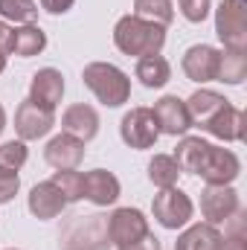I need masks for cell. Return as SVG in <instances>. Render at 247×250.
<instances>
[{"label": "cell", "instance_id": "30bf717a", "mask_svg": "<svg viewBox=\"0 0 247 250\" xmlns=\"http://www.w3.org/2000/svg\"><path fill=\"white\" fill-rule=\"evenodd\" d=\"M53 125H56V114L35 105L32 99L21 102L15 111V131L21 140H41L53 131Z\"/></svg>", "mask_w": 247, "mask_h": 250}, {"label": "cell", "instance_id": "8fae6325", "mask_svg": "<svg viewBox=\"0 0 247 250\" xmlns=\"http://www.w3.org/2000/svg\"><path fill=\"white\" fill-rule=\"evenodd\" d=\"M218 64H221V50H215L209 44H195L184 56V73L198 84L215 82L218 79Z\"/></svg>", "mask_w": 247, "mask_h": 250}, {"label": "cell", "instance_id": "4fadbf2b", "mask_svg": "<svg viewBox=\"0 0 247 250\" xmlns=\"http://www.w3.org/2000/svg\"><path fill=\"white\" fill-rule=\"evenodd\" d=\"M64 96V76L53 67H44L32 76V84H29V99L47 111H56V105L62 102Z\"/></svg>", "mask_w": 247, "mask_h": 250}, {"label": "cell", "instance_id": "7a4b0ae2", "mask_svg": "<svg viewBox=\"0 0 247 250\" xmlns=\"http://www.w3.org/2000/svg\"><path fill=\"white\" fill-rule=\"evenodd\" d=\"M82 79L93 90V96L102 105H108V108H120L131 96V79L125 76L120 67H114V64H108V62L87 64L84 73H82Z\"/></svg>", "mask_w": 247, "mask_h": 250}, {"label": "cell", "instance_id": "cb8c5ba5", "mask_svg": "<svg viewBox=\"0 0 247 250\" xmlns=\"http://www.w3.org/2000/svg\"><path fill=\"white\" fill-rule=\"evenodd\" d=\"M134 15L160 26H169L175 18V6L172 0H134Z\"/></svg>", "mask_w": 247, "mask_h": 250}, {"label": "cell", "instance_id": "9a60e30c", "mask_svg": "<svg viewBox=\"0 0 247 250\" xmlns=\"http://www.w3.org/2000/svg\"><path fill=\"white\" fill-rule=\"evenodd\" d=\"M64 207H67V201H64V195L59 192V187L53 181H44V184L32 187V192H29V212L41 221H50V218L62 215Z\"/></svg>", "mask_w": 247, "mask_h": 250}, {"label": "cell", "instance_id": "ac0fdd59", "mask_svg": "<svg viewBox=\"0 0 247 250\" xmlns=\"http://www.w3.org/2000/svg\"><path fill=\"white\" fill-rule=\"evenodd\" d=\"M84 198L96 207H108L120 198V181L105 169H93L84 175Z\"/></svg>", "mask_w": 247, "mask_h": 250}, {"label": "cell", "instance_id": "4dcf8cb0", "mask_svg": "<svg viewBox=\"0 0 247 250\" xmlns=\"http://www.w3.org/2000/svg\"><path fill=\"white\" fill-rule=\"evenodd\" d=\"M18 189H21V178H18V172L0 166V204L12 201V198L18 195Z\"/></svg>", "mask_w": 247, "mask_h": 250}, {"label": "cell", "instance_id": "3957f363", "mask_svg": "<svg viewBox=\"0 0 247 250\" xmlns=\"http://www.w3.org/2000/svg\"><path fill=\"white\" fill-rule=\"evenodd\" d=\"M108 218L76 215L62 233V250H108Z\"/></svg>", "mask_w": 247, "mask_h": 250}, {"label": "cell", "instance_id": "603a6c76", "mask_svg": "<svg viewBox=\"0 0 247 250\" xmlns=\"http://www.w3.org/2000/svg\"><path fill=\"white\" fill-rule=\"evenodd\" d=\"M206 146H209V143L201 140V137H184V140L178 143V148H175V163L181 166V172H192V175H195V169H198V163H201Z\"/></svg>", "mask_w": 247, "mask_h": 250}, {"label": "cell", "instance_id": "8d00e7d4", "mask_svg": "<svg viewBox=\"0 0 247 250\" xmlns=\"http://www.w3.org/2000/svg\"><path fill=\"white\" fill-rule=\"evenodd\" d=\"M3 70H6V56L0 53V76H3Z\"/></svg>", "mask_w": 247, "mask_h": 250}, {"label": "cell", "instance_id": "5bb4252c", "mask_svg": "<svg viewBox=\"0 0 247 250\" xmlns=\"http://www.w3.org/2000/svg\"><path fill=\"white\" fill-rule=\"evenodd\" d=\"M44 157H47V163H50L53 169H59V172L76 169V166L84 160V143L76 140L73 134H59V137H53V140L47 143Z\"/></svg>", "mask_w": 247, "mask_h": 250}, {"label": "cell", "instance_id": "f546056e", "mask_svg": "<svg viewBox=\"0 0 247 250\" xmlns=\"http://www.w3.org/2000/svg\"><path fill=\"white\" fill-rule=\"evenodd\" d=\"M178 6H181L184 18L192 23H201L209 15V0H178Z\"/></svg>", "mask_w": 247, "mask_h": 250}, {"label": "cell", "instance_id": "7402d4cb", "mask_svg": "<svg viewBox=\"0 0 247 250\" xmlns=\"http://www.w3.org/2000/svg\"><path fill=\"white\" fill-rule=\"evenodd\" d=\"M44 47H47V35L41 32V26L29 23V26L15 29V38H12V53L15 56L29 59V56H38Z\"/></svg>", "mask_w": 247, "mask_h": 250}, {"label": "cell", "instance_id": "2e32d148", "mask_svg": "<svg viewBox=\"0 0 247 250\" xmlns=\"http://www.w3.org/2000/svg\"><path fill=\"white\" fill-rule=\"evenodd\" d=\"M62 128H64V134H73L76 140L87 143L99 131V117H96V111L90 105L79 102V105H70L62 114Z\"/></svg>", "mask_w": 247, "mask_h": 250}, {"label": "cell", "instance_id": "d6a6232c", "mask_svg": "<svg viewBox=\"0 0 247 250\" xmlns=\"http://www.w3.org/2000/svg\"><path fill=\"white\" fill-rule=\"evenodd\" d=\"M73 3H76V0H41V6H44L50 15H64V12H70Z\"/></svg>", "mask_w": 247, "mask_h": 250}, {"label": "cell", "instance_id": "ffe728a7", "mask_svg": "<svg viewBox=\"0 0 247 250\" xmlns=\"http://www.w3.org/2000/svg\"><path fill=\"white\" fill-rule=\"evenodd\" d=\"M221 245V233L215 230V224H192L186 233L178 236L175 250H218Z\"/></svg>", "mask_w": 247, "mask_h": 250}, {"label": "cell", "instance_id": "44dd1931", "mask_svg": "<svg viewBox=\"0 0 247 250\" xmlns=\"http://www.w3.org/2000/svg\"><path fill=\"white\" fill-rule=\"evenodd\" d=\"M137 79L145 84V87H151V90H157V87H163L169 79H172V67L169 62L157 53V56H143L140 62H137Z\"/></svg>", "mask_w": 247, "mask_h": 250}, {"label": "cell", "instance_id": "d4e9b609", "mask_svg": "<svg viewBox=\"0 0 247 250\" xmlns=\"http://www.w3.org/2000/svg\"><path fill=\"white\" fill-rule=\"evenodd\" d=\"M178 175H181V166L169 154H154V160L148 163V178H151L154 187H160V189L175 187L178 184Z\"/></svg>", "mask_w": 247, "mask_h": 250}, {"label": "cell", "instance_id": "e575fe53", "mask_svg": "<svg viewBox=\"0 0 247 250\" xmlns=\"http://www.w3.org/2000/svg\"><path fill=\"white\" fill-rule=\"evenodd\" d=\"M117 250H160V242L148 233L145 239H140V242H134V245H125V248H117Z\"/></svg>", "mask_w": 247, "mask_h": 250}, {"label": "cell", "instance_id": "484cf974", "mask_svg": "<svg viewBox=\"0 0 247 250\" xmlns=\"http://www.w3.org/2000/svg\"><path fill=\"white\" fill-rule=\"evenodd\" d=\"M0 18L29 26L38 21V6H35V0H0Z\"/></svg>", "mask_w": 247, "mask_h": 250}, {"label": "cell", "instance_id": "52a82bcc", "mask_svg": "<svg viewBox=\"0 0 247 250\" xmlns=\"http://www.w3.org/2000/svg\"><path fill=\"white\" fill-rule=\"evenodd\" d=\"M120 137H123L125 146L143 151V148H151L160 137V128H157V120L148 108H134L128 111L120 123Z\"/></svg>", "mask_w": 247, "mask_h": 250}, {"label": "cell", "instance_id": "d6986e66", "mask_svg": "<svg viewBox=\"0 0 247 250\" xmlns=\"http://www.w3.org/2000/svg\"><path fill=\"white\" fill-rule=\"evenodd\" d=\"M227 105V99L221 96V93H215V90H195L189 99H186V108H189V117H192V125H198L201 131H204V125L209 123L221 108Z\"/></svg>", "mask_w": 247, "mask_h": 250}, {"label": "cell", "instance_id": "5b68a950", "mask_svg": "<svg viewBox=\"0 0 247 250\" xmlns=\"http://www.w3.org/2000/svg\"><path fill=\"white\" fill-rule=\"evenodd\" d=\"M151 209H154V218H157L166 230H178V227L189 224V221H192V212H195L189 195L181 192V189H175V187L157 192L154 201H151Z\"/></svg>", "mask_w": 247, "mask_h": 250}, {"label": "cell", "instance_id": "83f0119b", "mask_svg": "<svg viewBox=\"0 0 247 250\" xmlns=\"http://www.w3.org/2000/svg\"><path fill=\"white\" fill-rule=\"evenodd\" d=\"M53 184L59 187V192L64 195V201H82L84 198V175L76 172V169H64L53 175Z\"/></svg>", "mask_w": 247, "mask_h": 250}, {"label": "cell", "instance_id": "277c9868", "mask_svg": "<svg viewBox=\"0 0 247 250\" xmlns=\"http://www.w3.org/2000/svg\"><path fill=\"white\" fill-rule=\"evenodd\" d=\"M215 32L221 44L233 53H245L247 47V12L242 0H221L215 9Z\"/></svg>", "mask_w": 247, "mask_h": 250}, {"label": "cell", "instance_id": "6da1fadb", "mask_svg": "<svg viewBox=\"0 0 247 250\" xmlns=\"http://www.w3.org/2000/svg\"><path fill=\"white\" fill-rule=\"evenodd\" d=\"M114 44L125 56H157L166 44V26L143 21L137 15H125L114 26Z\"/></svg>", "mask_w": 247, "mask_h": 250}, {"label": "cell", "instance_id": "1f68e13d", "mask_svg": "<svg viewBox=\"0 0 247 250\" xmlns=\"http://www.w3.org/2000/svg\"><path fill=\"white\" fill-rule=\"evenodd\" d=\"M218 250H247V239L242 230H236L230 239H224L221 236V245H218Z\"/></svg>", "mask_w": 247, "mask_h": 250}, {"label": "cell", "instance_id": "8992f818", "mask_svg": "<svg viewBox=\"0 0 247 250\" xmlns=\"http://www.w3.org/2000/svg\"><path fill=\"white\" fill-rule=\"evenodd\" d=\"M239 172H242L239 157L230 148H218L212 143L206 146V151H204V157L195 169V175H201L206 184H233L239 178Z\"/></svg>", "mask_w": 247, "mask_h": 250}, {"label": "cell", "instance_id": "7c38bea8", "mask_svg": "<svg viewBox=\"0 0 247 250\" xmlns=\"http://www.w3.org/2000/svg\"><path fill=\"white\" fill-rule=\"evenodd\" d=\"M151 114H154V120H157L160 134L178 137V134H186V131L192 128L189 108H186V102L181 99V96H163V99H157Z\"/></svg>", "mask_w": 247, "mask_h": 250}, {"label": "cell", "instance_id": "9c48e42d", "mask_svg": "<svg viewBox=\"0 0 247 250\" xmlns=\"http://www.w3.org/2000/svg\"><path fill=\"white\" fill-rule=\"evenodd\" d=\"M151 230H148V218L140 212V209H131V207H120L111 218H108V239L125 248V245H134L140 239H145Z\"/></svg>", "mask_w": 247, "mask_h": 250}, {"label": "cell", "instance_id": "ba28073f", "mask_svg": "<svg viewBox=\"0 0 247 250\" xmlns=\"http://www.w3.org/2000/svg\"><path fill=\"white\" fill-rule=\"evenodd\" d=\"M239 212V192L230 184H206L201 192V215L206 224H221L230 221Z\"/></svg>", "mask_w": 247, "mask_h": 250}, {"label": "cell", "instance_id": "e0dca14e", "mask_svg": "<svg viewBox=\"0 0 247 250\" xmlns=\"http://www.w3.org/2000/svg\"><path fill=\"white\" fill-rule=\"evenodd\" d=\"M204 131H209L212 137H218L224 143H239V140H245V114L227 102L209 123L204 125Z\"/></svg>", "mask_w": 247, "mask_h": 250}, {"label": "cell", "instance_id": "d590c367", "mask_svg": "<svg viewBox=\"0 0 247 250\" xmlns=\"http://www.w3.org/2000/svg\"><path fill=\"white\" fill-rule=\"evenodd\" d=\"M3 128H6V111H3V105H0V134H3Z\"/></svg>", "mask_w": 247, "mask_h": 250}, {"label": "cell", "instance_id": "4316f807", "mask_svg": "<svg viewBox=\"0 0 247 250\" xmlns=\"http://www.w3.org/2000/svg\"><path fill=\"white\" fill-rule=\"evenodd\" d=\"M247 76V59L245 53H221V64H218V79L215 82H224V84H242V79Z\"/></svg>", "mask_w": 247, "mask_h": 250}, {"label": "cell", "instance_id": "836d02e7", "mask_svg": "<svg viewBox=\"0 0 247 250\" xmlns=\"http://www.w3.org/2000/svg\"><path fill=\"white\" fill-rule=\"evenodd\" d=\"M12 38H15V29L0 21V53H3V56L12 53Z\"/></svg>", "mask_w": 247, "mask_h": 250}, {"label": "cell", "instance_id": "f1b7e54d", "mask_svg": "<svg viewBox=\"0 0 247 250\" xmlns=\"http://www.w3.org/2000/svg\"><path fill=\"white\" fill-rule=\"evenodd\" d=\"M26 143L23 140H9V143H3L0 146V166L3 169H12V172H18L23 163H26Z\"/></svg>", "mask_w": 247, "mask_h": 250}]
</instances>
